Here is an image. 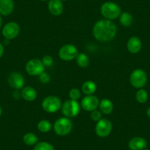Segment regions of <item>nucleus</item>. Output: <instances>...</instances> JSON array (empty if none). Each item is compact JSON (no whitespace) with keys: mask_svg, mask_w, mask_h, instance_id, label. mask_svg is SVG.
Returning <instances> with one entry per match:
<instances>
[{"mask_svg":"<svg viewBox=\"0 0 150 150\" xmlns=\"http://www.w3.org/2000/svg\"><path fill=\"white\" fill-rule=\"evenodd\" d=\"M102 113L100 110H99L96 109L91 112V119H93V121H95V122L99 121L101 119H102Z\"/></svg>","mask_w":150,"mask_h":150,"instance_id":"bb28decb","label":"nucleus"},{"mask_svg":"<svg viewBox=\"0 0 150 150\" xmlns=\"http://www.w3.org/2000/svg\"><path fill=\"white\" fill-rule=\"evenodd\" d=\"M19 32V25L16 22L11 21L4 26L2 29V35L5 37V39L12 40L18 35Z\"/></svg>","mask_w":150,"mask_h":150,"instance_id":"9d476101","label":"nucleus"},{"mask_svg":"<svg viewBox=\"0 0 150 150\" xmlns=\"http://www.w3.org/2000/svg\"><path fill=\"white\" fill-rule=\"evenodd\" d=\"M44 65L38 59H32L29 60L25 66L27 73L30 76H39L44 71Z\"/></svg>","mask_w":150,"mask_h":150,"instance_id":"6e6552de","label":"nucleus"},{"mask_svg":"<svg viewBox=\"0 0 150 150\" xmlns=\"http://www.w3.org/2000/svg\"><path fill=\"white\" fill-rule=\"evenodd\" d=\"M23 141L26 145L33 146L35 145L38 141L37 135H35L33 132H27L23 137Z\"/></svg>","mask_w":150,"mask_h":150,"instance_id":"412c9836","label":"nucleus"},{"mask_svg":"<svg viewBox=\"0 0 150 150\" xmlns=\"http://www.w3.org/2000/svg\"><path fill=\"white\" fill-rule=\"evenodd\" d=\"M62 113L67 118H73L77 116L80 112V105L77 101L69 100L66 101L62 105Z\"/></svg>","mask_w":150,"mask_h":150,"instance_id":"39448f33","label":"nucleus"},{"mask_svg":"<svg viewBox=\"0 0 150 150\" xmlns=\"http://www.w3.org/2000/svg\"><path fill=\"white\" fill-rule=\"evenodd\" d=\"M49 11L54 16L61 15L63 11V2L60 0H50L48 3Z\"/></svg>","mask_w":150,"mask_h":150,"instance_id":"4468645a","label":"nucleus"},{"mask_svg":"<svg viewBox=\"0 0 150 150\" xmlns=\"http://www.w3.org/2000/svg\"><path fill=\"white\" fill-rule=\"evenodd\" d=\"M34 150H54V148L50 143L41 141L35 144Z\"/></svg>","mask_w":150,"mask_h":150,"instance_id":"393cba45","label":"nucleus"},{"mask_svg":"<svg viewBox=\"0 0 150 150\" xmlns=\"http://www.w3.org/2000/svg\"><path fill=\"white\" fill-rule=\"evenodd\" d=\"M141 47H142V43L139 38L133 36L128 40L127 48L128 51L132 54H136L139 52L141 50Z\"/></svg>","mask_w":150,"mask_h":150,"instance_id":"ddd939ff","label":"nucleus"},{"mask_svg":"<svg viewBox=\"0 0 150 150\" xmlns=\"http://www.w3.org/2000/svg\"><path fill=\"white\" fill-rule=\"evenodd\" d=\"M99 110L105 115H109L113 110V104L110 99H103L99 102Z\"/></svg>","mask_w":150,"mask_h":150,"instance_id":"a211bd4d","label":"nucleus"},{"mask_svg":"<svg viewBox=\"0 0 150 150\" xmlns=\"http://www.w3.org/2000/svg\"><path fill=\"white\" fill-rule=\"evenodd\" d=\"M4 52H5V48H4V46L2 45L1 43H0V58L2 57V55H3Z\"/></svg>","mask_w":150,"mask_h":150,"instance_id":"c756f323","label":"nucleus"},{"mask_svg":"<svg viewBox=\"0 0 150 150\" xmlns=\"http://www.w3.org/2000/svg\"><path fill=\"white\" fill-rule=\"evenodd\" d=\"M13 10V0H0V16L11 15Z\"/></svg>","mask_w":150,"mask_h":150,"instance_id":"dca6fc26","label":"nucleus"},{"mask_svg":"<svg viewBox=\"0 0 150 150\" xmlns=\"http://www.w3.org/2000/svg\"><path fill=\"white\" fill-rule=\"evenodd\" d=\"M99 105V100L94 95H88L83 99L81 102V107L84 110L91 111L97 109Z\"/></svg>","mask_w":150,"mask_h":150,"instance_id":"9b49d317","label":"nucleus"},{"mask_svg":"<svg viewBox=\"0 0 150 150\" xmlns=\"http://www.w3.org/2000/svg\"><path fill=\"white\" fill-rule=\"evenodd\" d=\"M61 2H65V1H67V0H60Z\"/></svg>","mask_w":150,"mask_h":150,"instance_id":"72a5a7b5","label":"nucleus"},{"mask_svg":"<svg viewBox=\"0 0 150 150\" xmlns=\"http://www.w3.org/2000/svg\"><path fill=\"white\" fill-rule=\"evenodd\" d=\"M39 80L42 83L47 84V83H49L50 82L51 77H50V74H48L47 72L44 71L43 73H41V74L39 75Z\"/></svg>","mask_w":150,"mask_h":150,"instance_id":"cd10ccee","label":"nucleus"},{"mask_svg":"<svg viewBox=\"0 0 150 150\" xmlns=\"http://www.w3.org/2000/svg\"><path fill=\"white\" fill-rule=\"evenodd\" d=\"M8 81L11 87L16 90H19L22 88L25 83L24 77L18 72H13L8 77Z\"/></svg>","mask_w":150,"mask_h":150,"instance_id":"f8f14e48","label":"nucleus"},{"mask_svg":"<svg viewBox=\"0 0 150 150\" xmlns=\"http://www.w3.org/2000/svg\"><path fill=\"white\" fill-rule=\"evenodd\" d=\"M119 20H120L121 24L123 25L124 27H129L132 24L133 18L129 13L124 12L121 13L120 16H119Z\"/></svg>","mask_w":150,"mask_h":150,"instance_id":"aec40b11","label":"nucleus"},{"mask_svg":"<svg viewBox=\"0 0 150 150\" xmlns=\"http://www.w3.org/2000/svg\"><path fill=\"white\" fill-rule=\"evenodd\" d=\"M59 57L61 60L65 61H70L77 57L78 54L77 47L73 44L63 45L59 50Z\"/></svg>","mask_w":150,"mask_h":150,"instance_id":"1a4fd4ad","label":"nucleus"},{"mask_svg":"<svg viewBox=\"0 0 150 150\" xmlns=\"http://www.w3.org/2000/svg\"><path fill=\"white\" fill-rule=\"evenodd\" d=\"M149 97L148 93L146 90L143 88H140L139 90L137 91L136 95H135V98H136V100L138 101V102L139 103H145L147 101Z\"/></svg>","mask_w":150,"mask_h":150,"instance_id":"b1692460","label":"nucleus"},{"mask_svg":"<svg viewBox=\"0 0 150 150\" xmlns=\"http://www.w3.org/2000/svg\"><path fill=\"white\" fill-rule=\"evenodd\" d=\"M112 125L110 121L107 119H101L98 121L95 127V132L96 135L100 138H105L111 133Z\"/></svg>","mask_w":150,"mask_h":150,"instance_id":"0eeeda50","label":"nucleus"},{"mask_svg":"<svg viewBox=\"0 0 150 150\" xmlns=\"http://www.w3.org/2000/svg\"><path fill=\"white\" fill-rule=\"evenodd\" d=\"M41 61L46 67H50L53 64V59L50 55H45L43 57Z\"/></svg>","mask_w":150,"mask_h":150,"instance_id":"c85d7f7f","label":"nucleus"},{"mask_svg":"<svg viewBox=\"0 0 150 150\" xmlns=\"http://www.w3.org/2000/svg\"><path fill=\"white\" fill-rule=\"evenodd\" d=\"M146 145V141L141 137H134L128 143L129 148L131 150H144Z\"/></svg>","mask_w":150,"mask_h":150,"instance_id":"2eb2a0df","label":"nucleus"},{"mask_svg":"<svg viewBox=\"0 0 150 150\" xmlns=\"http://www.w3.org/2000/svg\"><path fill=\"white\" fill-rule=\"evenodd\" d=\"M129 82L135 88H142L147 82V75L145 71L141 69H137L131 73L129 76Z\"/></svg>","mask_w":150,"mask_h":150,"instance_id":"20e7f679","label":"nucleus"},{"mask_svg":"<svg viewBox=\"0 0 150 150\" xmlns=\"http://www.w3.org/2000/svg\"><path fill=\"white\" fill-rule=\"evenodd\" d=\"M61 100L57 96H49L46 97L42 102V108L46 112L54 113L57 112L61 108Z\"/></svg>","mask_w":150,"mask_h":150,"instance_id":"423d86ee","label":"nucleus"},{"mask_svg":"<svg viewBox=\"0 0 150 150\" xmlns=\"http://www.w3.org/2000/svg\"><path fill=\"white\" fill-rule=\"evenodd\" d=\"M73 128L72 122L69 118H60L54 124V132L60 136H65L71 132Z\"/></svg>","mask_w":150,"mask_h":150,"instance_id":"7ed1b4c3","label":"nucleus"},{"mask_svg":"<svg viewBox=\"0 0 150 150\" xmlns=\"http://www.w3.org/2000/svg\"><path fill=\"white\" fill-rule=\"evenodd\" d=\"M81 96V92L77 88H72L69 92V97L72 100L77 101Z\"/></svg>","mask_w":150,"mask_h":150,"instance_id":"a878e982","label":"nucleus"},{"mask_svg":"<svg viewBox=\"0 0 150 150\" xmlns=\"http://www.w3.org/2000/svg\"><path fill=\"white\" fill-rule=\"evenodd\" d=\"M2 114V108L0 107V117H1Z\"/></svg>","mask_w":150,"mask_h":150,"instance_id":"473e14b6","label":"nucleus"},{"mask_svg":"<svg viewBox=\"0 0 150 150\" xmlns=\"http://www.w3.org/2000/svg\"><path fill=\"white\" fill-rule=\"evenodd\" d=\"M21 95L24 100L27 102H33L35 100L37 97V92L31 86H27L22 88L21 92Z\"/></svg>","mask_w":150,"mask_h":150,"instance_id":"f3484780","label":"nucleus"},{"mask_svg":"<svg viewBox=\"0 0 150 150\" xmlns=\"http://www.w3.org/2000/svg\"><path fill=\"white\" fill-rule=\"evenodd\" d=\"M101 13L105 19L114 20L120 16L122 13L121 8L116 3L112 2H105L101 7Z\"/></svg>","mask_w":150,"mask_h":150,"instance_id":"f03ea898","label":"nucleus"},{"mask_svg":"<svg viewBox=\"0 0 150 150\" xmlns=\"http://www.w3.org/2000/svg\"><path fill=\"white\" fill-rule=\"evenodd\" d=\"M76 60H77V65L81 68H86L89 66V63H90V60H89L88 57L87 56V54H84V53H80L77 54Z\"/></svg>","mask_w":150,"mask_h":150,"instance_id":"4be33fe9","label":"nucleus"},{"mask_svg":"<svg viewBox=\"0 0 150 150\" xmlns=\"http://www.w3.org/2000/svg\"><path fill=\"white\" fill-rule=\"evenodd\" d=\"M96 91V83L91 80H88L83 83L82 86V91L86 94L87 96L88 95H93V93Z\"/></svg>","mask_w":150,"mask_h":150,"instance_id":"6ab92c4d","label":"nucleus"},{"mask_svg":"<svg viewBox=\"0 0 150 150\" xmlns=\"http://www.w3.org/2000/svg\"><path fill=\"white\" fill-rule=\"evenodd\" d=\"M144 150H149V149H144Z\"/></svg>","mask_w":150,"mask_h":150,"instance_id":"c9c22d12","label":"nucleus"},{"mask_svg":"<svg viewBox=\"0 0 150 150\" xmlns=\"http://www.w3.org/2000/svg\"><path fill=\"white\" fill-rule=\"evenodd\" d=\"M117 32L116 24L111 20L102 19L96 21L93 28V35L96 40L108 42L115 38Z\"/></svg>","mask_w":150,"mask_h":150,"instance_id":"f257e3e1","label":"nucleus"},{"mask_svg":"<svg viewBox=\"0 0 150 150\" xmlns=\"http://www.w3.org/2000/svg\"><path fill=\"white\" fill-rule=\"evenodd\" d=\"M52 128V125L48 120H41L38 124V129L41 132H48Z\"/></svg>","mask_w":150,"mask_h":150,"instance_id":"5701e85b","label":"nucleus"},{"mask_svg":"<svg viewBox=\"0 0 150 150\" xmlns=\"http://www.w3.org/2000/svg\"><path fill=\"white\" fill-rule=\"evenodd\" d=\"M40 1H42V2H45V1H47V0H40Z\"/></svg>","mask_w":150,"mask_h":150,"instance_id":"f704fd0d","label":"nucleus"},{"mask_svg":"<svg viewBox=\"0 0 150 150\" xmlns=\"http://www.w3.org/2000/svg\"><path fill=\"white\" fill-rule=\"evenodd\" d=\"M2 17H1V16H0V28L2 27Z\"/></svg>","mask_w":150,"mask_h":150,"instance_id":"2f4dec72","label":"nucleus"},{"mask_svg":"<svg viewBox=\"0 0 150 150\" xmlns=\"http://www.w3.org/2000/svg\"><path fill=\"white\" fill-rule=\"evenodd\" d=\"M146 115L149 118H150V107L146 110Z\"/></svg>","mask_w":150,"mask_h":150,"instance_id":"7c9ffc66","label":"nucleus"}]
</instances>
